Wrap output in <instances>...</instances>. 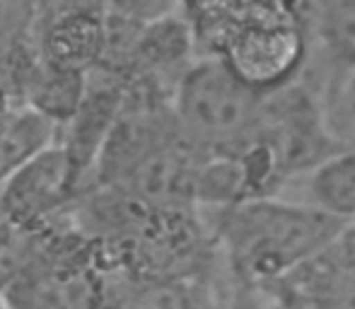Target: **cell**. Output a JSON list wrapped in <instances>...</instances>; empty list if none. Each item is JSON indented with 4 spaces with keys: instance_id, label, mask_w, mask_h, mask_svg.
Returning <instances> with one entry per match:
<instances>
[{
    "instance_id": "obj_1",
    "label": "cell",
    "mask_w": 355,
    "mask_h": 309,
    "mask_svg": "<svg viewBox=\"0 0 355 309\" xmlns=\"http://www.w3.org/2000/svg\"><path fill=\"white\" fill-rule=\"evenodd\" d=\"M348 222L312 203L252 198L220 208L218 232L239 288H257L324 249Z\"/></svg>"
},
{
    "instance_id": "obj_2",
    "label": "cell",
    "mask_w": 355,
    "mask_h": 309,
    "mask_svg": "<svg viewBox=\"0 0 355 309\" xmlns=\"http://www.w3.org/2000/svg\"><path fill=\"white\" fill-rule=\"evenodd\" d=\"M174 121L201 154L227 152L252 131L263 92L249 87L223 58H208L179 78Z\"/></svg>"
},
{
    "instance_id": "obj_3",
    "label": "cell",
    "mask_w": 355,
    "mask_h": 309,
    "mask_svg": "<svg viewBox=\"0 0 355 309\" xmlns=\"http://www.w3.org/2000/svg\"><path fill=\"white\" fill-rule=\"evenodd\" d=\"M244 290L261 309H355V220L293 271Z\"/></svg>"
},
{
    "instance_id": "obj_4",
    "label": "cell",
    "mask_w": 355,
    "mask_h": 309,
    "mask_svg": "<svg viewBox=\"0 0 355 309\" xmlns=\"http://www.w3.org/2000/svg\"><path fill=\"white\" fill-rule=\"evenodd\" d=\"M309 39L297 19H249L223 46V61L249 87L268 92L302 73Z\"/></svg>"
},
{
    "instance_id": "obj_5",
    "label": "cell",
    "mask_w": 355,
    "mask_h": 309,
    "mask_svg": "<svg viewBox=\"0 0 355 309\" xmlns=\"http://www.w3.org/2000/svg\"><path fill=\"white\" fill-rule=\"evenodd\" d=\"M78 179L71 154L61 145H46L3 182V208L15 220H34L56 211Z\"/></svg>"
},
{
    "instance_id": "obj_6",
    "label": "cell",
    "mask_w": 355,
    "mask_h": 309,
    "mask_svg": "<svg viewBox=\"0 0 355 309\" xmlns=\"http://www.w3.org/2000/svg\"><path fill=\"white\" fill-rule=\"evenodd\" d=\"M104 44L107 32L102 19H97L92 12L75 10L53 19L44 34L42 56L49 68L85 76V71L102 56Z\"/></svg>"
},
{
    "instance_id": "obj_7",
    "label": "cell",
    "mask_w": 355,
    "mask_h": 309,
    "mask_svg": "<svg viewBox=\"0 0 355 309\" xmlns=\"http://www.w3.org/2000/svg\"><path fill=\"white\" fill-rule=\"evenodd\" d=\"M312 206L343 222L355 220V145L338 148L309 172Z\"/></svg>"
},
{
    "instance_id": "obj_8",
    "label": "cell",
    "mask_w": 355,
    "mask_h": 309,
    "mask_svg": "<svg viewBox=\"0 0 355 309\" xmlns=\"http://www.w3.org/2000/svg\"><path fill=\"white\" fill-rule=\"evenodd\" d=\"M51 126L53 121L32 107L17 114L5 112L0 118V182H5L39 150L51 145Z\"/></svg>"
},
{
    "instance_id": "obj_9",
    "label": "cell",
    "mask_w": 355,
    "mask_h": 309,
    "mask_svg": "<svg viewBox=\"0 0 355 309\" xmlns=\"http://www.w3.org/2000/svg\"><path fill=\"white\" fill-rule=\"evenodd\" d=\"M32 0H0V53L24 32Z\"/></svg>"
},
{
    "instance_id": "obj_10",
    "label": "cell",
    "mask_w": 355,
    "mask_h": 309,
    "mask_svg": "<svg viewBox=\"0 0 355 309\" xmlns=\"http://www.w3.org/2000/svg\"><path fill=\"white\" fill-rule=\"evenodd\" d=\"M234 309H261V307H259V302L252 297V292L244 290V288H239V297H237V305H234Z\"/></svg>"
},
{
    "instance_id": "obj_11",
    "label": "cell",
    "mask_w": 355,
    "mask_h": 309,
    "mask_svg": "<svg viewBox=\"0 0 355 309\" xmlns=\"http://www.w3.org/2000/svg\"><path fill=\"white\" fill-rule=\"evenodd\" d=\"M5 112H8V107H5V94H3V87H0V118L5 116Z\"/></svg>"
}]
</instances>
